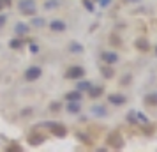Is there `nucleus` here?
<instances>
[{
  "mask_svg": "<svg viewBox=\"0 0 157 152\" xmlns=\"http://www.w3.org/2000/svg\"><path fill=\"white\" fill-rule=\"evenodd\" d=\"M81 76H85V71H83V67H79V65H74V67H71V69L67 71V78H71V80H79Z\"/></svg>",
  "mask_w": 157,
  "mask_h": 152,
  "instance_id": "nucleus-2",
  "label": "nucleus"
},
{
  "mask_svg": "<svg viewBox=\"0 0 157 152\" xmlns=\"http://www.w3.org/2000/svg\"><path fill=\"white\" fill-rule=\"evenodd\" d=\"M108 101L111 103V104H124V103H125V95H122V94H111L109 97H108Z\"/></svg>",
  "mask_w": 157,
  "mask_h": 152,
  "instance_id": "nucleus-7",
  "label": "nucleus"
},
{
  "mask_svg": "<svg viewBox=\"0 0 157 152\" xmlns=\"http://www.w3.org/2000/svg\"><path fill=\"white\" fill-rule=\"evenodd\" d=\"M43 140H44L43 134H32V136L29 138V142H30L32 145H39V143H43Z\"/></svg>",
  "mask_w": 157,
  "mask_h": 152,
  "instance_id": "nucleus-9",
  "label": "nucleus"
},
{
  "mask_svg": "<svg viewBox=\"0 0 157 152\" xmlns=\"http://www.w3.org/2000/svg\"><path fill=\"white\" fill-rule=\"evenodd\" d=\"M37 50H39V48H37L36 44H30V51H34V53H36Z\"/></svg>",
  "mask_w": 157,
  "mask_h": 152,
  "instance_id": "nucleus-20",
  "label": "nucleus"
},
{
  "mask_svg": "<svg viewBox=\"0 0 157 152\" xmlns=\"http://www.w3.org/2000/svg\"><path fill=\"white\" fill-rule=\"evenodd\" d=\"M101 58H102V62H106L109 65H113L115 62H118V55L117 53H111V51H102L101 53Z\"/></svg>",
  "mask_w": 157,
  "mask_h": 152,
  "instance_id": "nucleus-3",
  "label": "nucleus"
},
{
  "mask_svg": "<svg viewBox=\"0 0 157 152\" xmlns=\"http://www.w3.org/2000/svg\"><path fill=\"white\" fill-rule=\"evenodd\" d=\"M50 27H51V30H53V32H62V30L65 29V23L60 21V20H53Z\"/></svg>",
  "mask_w": 157,
  "mask_h": 152,
  "instance_id": "nucleus-8",
  "label": "nucleus"
},
{
  "mask_svg": "<svg viewBox=\"0 0 157 152\" xmlns=\"http://www.w3.org/2000/svg\"><path fill=\"white\" fill-rule=\"evenodd\" d=\"M67 110H69L71 113H78V111H79V104H76V103H71V104L67 106Z\"/></svg>",
  "mask_w": 157,
  "mask_h": 152,
  "instance_id": "nucleus-13",
  "label": "nucleus"
},
{
  "mask_svg": "<svg viewBox=\"0 0 157 152\" xmlns=\"http://www.w3.org/2000/svg\"><path fill=\"white\" fill-rule=\"evenodd\" d=\"M108 143L117 147V149H120V147H124V140H122V136L118 134V133H111L109 138H108Z\"/></svg>",
  "mask_w": 157,
  "mask_h": 152,
  "instance_id": "nucleus-4",
  "label": "nucleus"
},
{
  "mask_svg": "<svg viewBox=\"0 0 157 152\" xmlns=\"http://www.w3.org/2000/svg\"><path fill=\"white\" fill-rule=\"evenodd\" d=\"M46 126H48V127H50V129L53 131V134H57V136H64V134H65V127L58 126V124H55V122H48Z\"/></svg>",
  "mask_w": 157,
  "mask_h": 152,
  "instance_id": "nucleus-6",
  "label": "nucleus"
},
{
  "mask_svg": "<svg viewBox=\"0 0 157 152\" xmlns=\"http://www.w3.org/2000/svg\"><path fill=\"white\" fill-rule=\"evenodd\" d=\"M136 46H138L140 50H148V43H147V41H143V39H140V41L136 43Z\"/></svg>",
  "mask_w": 157,
  "mask_h": 152,
  "instance_id": "nucleus-14",
  "label": "nucleus"
},
{
  "mask_svg": "<svg viewBox=\"0 0 157 152\" xmlns=\"http://www.w3.org/2000/svg\"><path fill=\"white\" fill-rule=\"evenodd\" d=\"M92 88V87H90ZM102 94V88H99V87H95V88H92V90H90V95H92V97H97V95H101Z\"/></svg>",
  "mask_w": 157,
  "mask_h": 152,
  "instance_id": "nucleus-15",
  "label": "nucleus"
},
{
  "mask_svg": "<svg viewBox=\"0 0 157 152\" xmlns=\"http://www.w3.org/2000/svg\"><path fill=\"white\" fill-rule=\"evenodd\" d=\"M41 72H43V71H41V67L32 65L29 71H27V74H25V76H27V80H37V78L41 76Z\"/></svg>",
  "mask_w": 157,
  "mask_h": 152,
  "instance_id": "nucleus-5",
  "label": "nucleus"
},
{
  "mask_svg": "<svg viewBox=\"0 0 157 152\" xmlns=\"http://www.w3.org/2000/svg\"><path fill=\"white\" fill-rule=\"evenodd\" d=\"M102 72L106 74V78H111V76H113V71H111L109 67H104V69H102Z\"/></svg>",
  "mask_w": 157,
  "mask_h": 152,
  "instance_id": "nucleus-17",
  "label": "nucleus"
},
{
  "mask_svg": "<svg viewBox=\"0 0 157 152\" xmlns=\"http://www.w3.org/2000/svg\"><path fill=\"white\" fill-rule=\"evenodd\" d=\"M132 2H138V0H132Z\"/></svg>",
  "mask_w": 157,
  "mask_h": 152,
  "instance_id": "nucleus-24",
  "label": "nucleus"
},
{
  "mask_svg": "<svg viewBox=\"0 0 157 152\" xmlns=\"http://www.w3.org/2000/svg\"><path fill=\"white\" fill-rule=\"evenodd\" d=\"M20 46H21V41H13L11 43V48H14V50H18Z\"/></svg>",
  "mask_w": 157,
  "mask_h": 152,
  "instance_id": "nucleus-18",
  "label": "nucleus"
},
{
  "mask_svg": "<svg viewBox=\"0 0 157 152\" xmlns=\"http://www.w3.org/2000/svg\"><path fill=\"white\" fill-rule=\"evenodd\" d=\"M4 4H6V6H9V4H11V0H0V6H4Z\"/></svg>",
  "mask_w": 157,
  "mask_h": 152,
  "instance_id": "nucleus-21",
  "label": "nucleus"
},
{
  "mask_svg": "<svg viewBox=\"0 0 157 152\" xmlns=\"http://www.w3.org/2000/svg\"><path fill=\"white\" fill-rule=\"evenodd\" d=\"M67 99H69V101H79V99H81V92H71V94H67Z\"/></svg>",
  "mask_w": 157,
  "mask_h": 152,
  "instance_id": "nucleus-12",
  "label": "nucleus"
},
{
  "mask_svg": "<svg viewBox=\"0 0 157 152\" xmlns=\"http://www.w3.org/2000/svg\"><path fill=\"white\" fill-rule=\"evenodd\" d=\"M18 9L21 11L23 14H34V13H36L34 0H20V2H18Z\"/></svg>",
  "mask_w": 157,
  "mask_h": 152,
  "instance_id": "nucleus-1",
  "label": "nucleus"
},
{
  "mask_svg": "<svg viewBox=\"0 0 157 152\" xmlns=\"http://www.w3.org/2000/svg\"><path fill=\"white\" fill-rule=\"evenodd\" d=\"M0 9H2V6H0Z\"/></svg>",
  "mask_w": 157,
  "mask_h": 152,
  "instance_id": "nucleus-25",
  "label": "nucleus"
},
{
  "mask_svg": "<svg viewBox=\"0 0 157 152\" xmlns=\"http://www.w3.org/2000/svg\"><path fill=\"white\" fill-rule=\"evenodd\" d=\"M71 50H72V51H74V50H76V51H81V46H79V44H71Z\"/></svg>",
  "mask_w": 157,
  "mask_h": 152,
  "instance_id": "nucleus-19",
  "label": "nucleus"
},
{
  "mask_svg": "<svg viewBox=\"0 0 157 152\" xmlns=\"http://www.w3.org/2000/svg\"><path fill=\"white\" fill-rule=\"evenodd\" d=\"M90 87H92V85H90L88 81H83V83H79V85H78V90H85V88L90 90Z\"/></svg>",
  "mask_w": 157,
  "mask_h": 152,
  "instance_id": "nucleus-16",
  "label": "nucleus"
},
{
  "mask_svg": "<svg viewBox=\"0 0 157 152\" xmlns=\"http://www.w3.org/2000/svg\"><path fill=\"white\" fill-rule=\"evenodd\" d=\"M4 23H6V16H0V27H2Z\"/></svg>",
  "mask_w": 157,
  "mask_h": 152,
  "instance_id": "nucleus-22",
  "label": "nucleus"
},
{
  "mask_svg": "<svg viewBox=\"0 0 157 152\" xmlns=\"http://www.w3.org/2000/svg\"><path fill=\"white\" fill-rule=\"evenodd\" d=\"M145 103L150 106H157V94H148L145 97Z\"/></svg>",
  "mask_w": 157,
  "mask_h": 152,
  "instance_id": "nucleus-10",
  "label": "nucleus"
},
{
  "mask_svg": "<svg viewBox=\"0 0 157 152\" xmlns=\"http://www.w3.org/2000/svg\"><path fill=\"white\" fill-rule=\"evenodd\" d=\"M27 30H29V27H27L25 23H18V25H16V32H18L20 36H23V34H27Z\"/></svg>",
  "mask_w": 157,
  "mask_h": 152,
  "instance_id": "nucleus-11",
  "label": "nucleus"
},
{
  "mask_svg": "<svg viewBox=\"0 0 157 152\" xmlns=\"http://www.w3.org/2000/svg\"><path fill=\"white\" fill-rule=\"evenodd\" d=\"M106 4H109V0H101V6H106Z\"/></svg>",
  "mask_w": 157,
  "mask_h": 152,
  "instance_id": "nucleus-23",
  "label": "nucleus"
}]
</instances>
